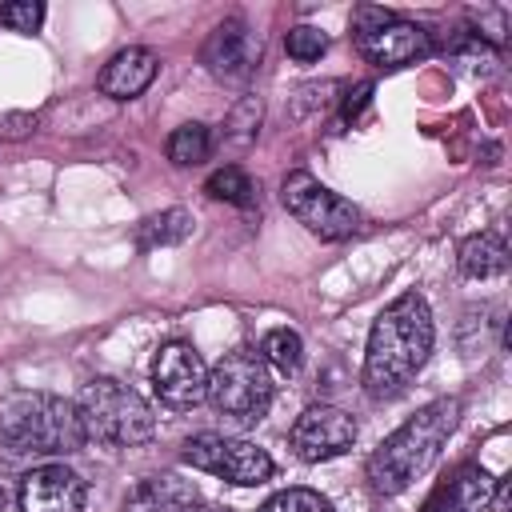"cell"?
<instances>
[{
	"label": "cell",
	"mask_w": 512,
	"mask_h": 512,
	"mask_svg": "<svg viewBox=\"0 0 512 512\" xmlns=\"http://www.w3.org/2000/svg\"><path fill=\"white\" fill-rule=\"evenodd\" d=\"M260 52H264L260 36L244 20H224L204 40V64L216 80H248L260 64Z\"/></svg>",
	"instance_id": "obj_12"
},
{
	"label": "cell",
	"mask_w": 512,
	"mask_h": 512,
	"mask_svg": "<svg viewBox=\"0 0 512 512\" xmlns=\"http://www.w3.org/2000/svg\"><path fill=\"white\" fill-rule=\"evenodd\" d=\"M432 312L420 292L396 296L372 324L368 348H364V388L368 396L384 400L396 396L432 356Z\"/></svg>",
	"instance_id": "obj_1"
},
{
	"label": "cell",
	"mask_w": 512,
	"mask_h": 512,
	"mask_svg": "<svg viewBox=\"0 0 512 512\" xmlns=\"http://www.w3.org/2000/svg\"><path fill=\"white\" fill-rule=\"evenodd\" d=\"M84 444L76 404L64 396L12 392L0 404V448L8 456H72Z\"/></svg>",
	"instance_id": "obj_3"
},
{
	"label": "cell",
	"mask_w": 512,
	"mask_h": 512,
	"mask_svg": "<svg viewBox=\"0 0 512 512\" xmlns=\"http://www.w3.org/2000/svg\"><path fill=\"white\" fill-rule=\"evenodd\" d=\"M324 48H328V36H324L320 28H312V24H296V28H288V36H284V52H288L292 60H300V64L320 60Z\"/></svg>",
	"instance_id": "obj_22"
},
{
	"label": "cell",
	"mask_w": 512,
	"mask_h": 512,
	"mask_svg": "<svg viewBox=\"0 0 512 512\" xmlns=\"http://www.w3.org/2000/svg\"><path fill=\"white\" fill-rule=\"evenodd\" d=\"M456 264L468 280H488V276H500L508 268V248L496 232H476L460 244L456 252Z\"/></svg>",
	"instance_id": "obj_16"
},
{
	"label": "cell",
	"mask_w": 512,
	"mask_h": 512,
	"mask_svg": "<svg viewBox=\"0 0 512 512\" xmlns=\"http://www.w3.org/2000/svg\"><path fill=\"white\" fill-rule=\"evenodd\" d=\"M460 420V400L456 396H440L432 404H424L416 416H408L372 456H368V484L380 496H396L404 492L416 476H424L432 468V460L440 456L444 440L452 436Z\"/></svg>",
	"instance_id": "obj_2"
},
{
	"label": "cell",
	"mask_w": 512,
	"mask_h": 512,
	"mask_svg": "<svg viewBox=\"0 0 512 512\" xmlns=\"http://www.w3.org/2000/svg\"><path fill=\"white\" fill-rule=\"evenodd\" d=\"M204 192L212 200H224V204H236V208H252L256 204V184L244 168L228 164V168H216L208 180H204Z\"/></svg>",
	"instance_id": "obj_18"
},
{
	"label": "cell",
	"mask_w": 512,
	"mask_h": 512,
	"mask_svg": "<svg viewBox=\"0 0 512 512\" xmlns=\"http://www.w3.org/2000/svg\"><path fill=\"white\" fill-rule=\"evenodd\" d=\"M496 480L480 468V464H460L424 504V512H480L484 504H492Z\"/></svg>",
	"instance_id": "obj_14"
},
{
	"label": "cell",
	"mask_w": 512,
	"mask_h": 512,
	"mask_svg": "<svg viewBox=\"0 0 512 512\" xmlns=\"http://www.w3.org/2000/svg\"><path fill=\"white\" fill-rule=\"evenodd\" d=\"M0 24L12 28V32H36L44 24V4L36 0H12L0 8Z\"/></svg>",
	"instance_id": "obj_23"
},
{
	"label": "cell",
	"mask_w": 512,
	"mask_h": 512,
	"mask_svg": "<svg viewBox=\"0 0 512 512\" xmlns=\"http://www.w3.org/2000/svg\"><path fill=\"white\" fill-rule=\"evenodd\" d=\"M188 232H192V216H188L184 208H168V212H156V216L140 220V228H136V244H140L144 252H152V248L188 240Z\"/></svg>",
	"instance_id": "obj_17"
},
{
	"label": "cell",
	"mask_w": 512,
	"mask_h": 512,
	"mask_svg": "<svg viewBox=\"0 0 512 512\" xmlns=\"http://www.w3.org/2000/svg\"><path fill=\"white\" fill-rule=\"evenodd\" d=\"M192 512H196V508H192Z\"/></svg>",
	"instance_id": "obj_26"
},
{
	"label": "cell",
	"mask_w": 512,
	"mask_h": 512,
	"mask_svg": "<svg viewBox=\"0 0 512 512\" xmlns=\"http://www.w3.org/2000/svg\"><path fill=\"white\" fill-rule=\"evenodd\" d=\"M156 72H160L156 52L132 44V48H120V52L104 64L96 88H100L104 96H112V100H132V96H140V92L156 80Z\"/></svg>",
	"instance_id": "obj_13"
},
{
	"label": "cell",
	"mask_w": 512,
	"mask_h": 512,
	"mask_svg": "<svg viewBox=\"0 0 512 512\" xmlns=\"http://www.w3.org/2000/svg\"><path fill=\"white\" fill-rule=\"evenodd\" d=\"M260 360L272 364L276 372L292 376V372L300 368V360H304V344H300V336H296L292 328H272V332L260 340Z\"/></svg>",
	"instance_id": "obj_20"
},
{
	"label": "cell",
	"mask_w": 512,
	"mask_h": 512,
	"mask_svg": "<svg viewBox=\"0 0 512 512\" xmlns=\"http://www.w3.org/2000/svg\"><path fill=\"white\" fill-rule=\"evenodd\" d=\"M204 400L228 420L256 424L272 404V376H268V364L260 360V352H248V348L228 352L208 372V396Z\"/></svg>",
	"instance_id": "obj_5"
},
{
	"label": "cell",
	"mask_w": 512,
	"mask_h": 512,
	"mask_svg": "<svg viewBox=\"0 0 512 512\" xmlns=\"http://www.w3.org/2000/svg\"><path fill=\"white\" fill-rule=\"evenodd\" d=\"M72 404H76L84 440H96L108 448H132V444L152 440V432H156V416H152L148 400L108 376L88 380Z\"/></svg>",
	"instance_id": "obj_4"
},
{
	"label": "cell",
	"mask_w": 512,
	"mask_h": 512,
	"mask_svg": "<svg viewBox=\"0 0 512 512\" xmlns=\"http://www.w3.org/2000/svg\"><path fill=\"white\" fill-rule=\"evenodd\" d=\"M368 100H372V84H356V88L348 92V100H344L340 116H344V120H356V116H360V108H368Z\"/></svg>",
	"instance_id": "obj_24"
},
{
	"label": "cell",
	"mask_w": 512,
	"mask_h": 512,
	"mask_svg": "<svg viewBox=\"0 0 512 512\" xmlns=\"http://www.w3.org/2000/svg\"><path fill=\"white\" fill-rule=\"evenodd\" d=\"M352 36H356L360 56L376 68H408V64L432 56V32L412 20L392 16L384 8H356Z\"/></svg>",
	"instance_id": "obj_6"
},
{
	"label": "cell",
	"mask_w": 512,
	"mask_h": 512,
	"mask_svg": "<svg viewBox=\"0 0 512 512\" xmlns=\"http://www.w3.org/2000/svg\"><path fill=\"white\" fill-rule=\"evenodd\" d=\"M0 512H4V488H0Z\"/></svg>",
	"instance_id": "obj_25"
},
{
	"label": "cell",
	"mask_w": 512,
	"mask_h": 512,
	"mask_svg": "<svg viewBox=\"0 0 512 512\" xmlns=\"http://www.w3.org/2000/svg\"><path fill=\"white\" fill-rule=\"evenodd\" d=\"M164 152H168V160H172V164H180V168L204 164V160H208V152H212V132H208L204 124H180V128L168 136Z\"/></svg>",
	"instance_id": "obj_19"
},
{
	"label": "cell",
	"mask_w": 512,
	"mask_h": 512,
	"mask_svg": "<svg viewBox=\"0 0 512 512\" xmlns=\"http://www.w3.org/2000/svg\"><path fill=\"white\" fill-rule=\"evenodd\" d=\"M184 464H192L196 472H208L216 480H228V484H240V488H252V484H264L272 480V456L252 444V440H228V436H216V432H200L184 444Z\"/></svg>",
	"instance_id": "obj_8"
},
{
	"label": "cell",
	"mask_w": 512,
	"mask_h": 512,
	"mask_svg": "<svg viewBox=\"0 0 512 512\" xmlns=\"http://www.w3.org/2000/svg\"><path fill=\"white\" fill-rule=\"evenodd\" d=\"M280 200L320 240H348L364 224L360 208L352 200H344L340 192L324 188L312 172H288L284 184H280Z\"/></svg>",
	"instance_id": "obj_7"
},
{
	"label": "cell",
	"mask_w": 512,
	"mask_h": 512,
	"mask_svg": "<svg viewBox=\"0 0 512 512\" xmlns=\"http://www.w3.org/2000/svg\"><path fill=\"white\" fill-rule=\"evenodd\" d=\"M84 480L68 464H40L20 480V512H84Z\"/></svg>",
	"instance_id": "obj_11"
},
{
	"label": "cell",
	"mask_w": 512,
	"mask_h": 512,
	"mask_svg": "<svg viewBox=\"0 0 512 512\" xmlns=\"http://www.w3.org/2000/svg\"><path fill=\"white\" fill-rule=\"evenodd\" d=\"M152 388L160 396V404L168 408H196L208 396V368L200 360V352L184 340H168L160 344L156 360H152Z\"/></svg>",
	"instance_id": "obj_9"
},
{
	"label": "cell",
	"mask_w": 512,
	"mask_h": 512,
	"mask_svg": "<svg viewBox=\"0 0 512 512\" xmlns=\"http://www.w3.org/2000/svg\"><path fill=\"white\" fill-rule=\"evenodd\" d=\"M200 500L192 480L180 476H148L124 496V512H192Z\"/></svg>",
	"instance_id": "obj_15"
},
{
	"label": "cell",
	"mask_w": 512,
	"mask_h": 512,
	"mask_svg": "<svg viewBox=\"0 0 512 512\" xmlns=\"http://www.w3.org/2000/svg\"><path fill=\"white\" fill-rule=\"evenodd\" d=\"M256 512H332V504L312 488H284L272 500H264Z\"/></svg>",
	"instance_id": "obj_21"
},
{
	"label": "cell",
	"mask_w": 512,
	"mask_h": 512,
	"mask_svg": "<svg viewBox=\"0 0 512 512\" xmlns=\"http://www.w3.org/2000/svg\"><path fill=\"white\" fill-rule=\"evenodd\" d=\"M288 444L304 464L332 460V456H340V452H348L356 444V420L344 408L312 404V408H304L296 416V424L288 432Z\"/></svg>",
	"instance_id": "obj_10"
}]
</instances>
